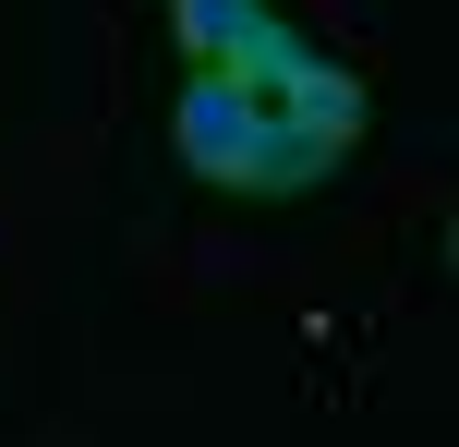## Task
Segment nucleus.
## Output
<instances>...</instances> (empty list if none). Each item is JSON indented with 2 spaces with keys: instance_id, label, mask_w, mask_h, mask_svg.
Wrapping results in <instances>:
<instances>
[{
  "instance_id": "1",
  "label": "nucleus",
  "mask_w": 459,
  "mask_h": 447,
  "mask_svg": "<svg viewBox=\"0 0 459 447\" xmlns=\"http://www.w3.org/2000/svg\"><path fill=\"white\" fill-rule=\"evenodd\" d=\"M254 121H266V97H242V85L206 73V61L182 73V97H169V145H182V169H194V182H230V193H242V169H254Z\"/></svg>"
},
{
  "instance_id": "2",
  "label": "nucleus",
  "mask_w": 459,
  "mask_h": 447,
  "mask_svg": "<svg viewBox=\"0 0 459 447\" xmlns=\"http://www.w3.org/2000/svg\"><path fill=\"white\" fill-rule=\"evenodd\" d=\"M278 109H290L326 158H351V145H363V121H375V97H363V73H351V61H326V48H315V61H302V85L278 97Z\"/></svg>"
},
{
  "instance_id": "3",
  "label": "nucleus",
  "mask_w": 459,
  "mask_h": 447,
  "mask_svg": "<svg viewBox=\"0 0 459 447\" xmlns=\"http://www.w3.org/2000/svg\"><path fill=\"white\" fill-rule=\"evenodd\" d=\"M302 61H315V37H302V24H290V13L266 0V13H254V24H242V37L218 48L206 73H230L242 97H290V85H302Z\"/></svg>"
},
{
  "instance_id": "4",
  "label": "nucleus",
  "mask_w": 459,
  "mask_h": 447,
  "mask_svg": "<svg viewBox=\"0 0 459 447\" xmlns=\"http://www.w3.org/2000/svg\"><path fill=\"white\" fill-rule=\"evenodd\" d=\"M326 169H339V158H326V145H315V133H302V121H290V109L266 97V121H254V169H242V193H315Z\"/></svg>"
},
{
  "instance_id": "5",
  "label": "nucleus",
  "mask_w": 459,
  "mask_h": 447,
  "mask_svg": "<svg viewBox=\"0 0 459 447\" xmlns=\"http://www.w3.org/2000/svg\"><path fill=\"white\" fill-rule=\"evenodd\" d=\"M254 13H266V0H169V24H182V48H194V61H218V48L242 37Z\"/></svg>"
}]
</instances>
